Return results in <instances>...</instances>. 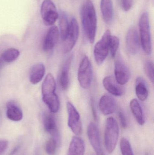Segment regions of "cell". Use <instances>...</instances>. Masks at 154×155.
<instances>
[{"label": "cell", "mask_w": 154, "mask_h": 155, "mask_svg": "<svg viewBox=\"0 0 154 155\" xmlns=\"http://www.w3.org/2000/svg\"><path fill=\"white\" fill-rule=\"evenodd\" d=\"M41 14L43 22L47 25L54 24L59 17L54 3L51 0H44L41 7Z\"/></svg>", "instance_id": "8992f818"}, {"label": "cell", "mask_w": 154, "mask_h": 155, "mask_svg": "<svg viewBox=\"0 0 154 155\" xmlns=\"http://www.w3.org/2000/svg\"><path fill=\"white\" fill-rule=\"evenodd\" d=\"M8 143L5 140L0 141V155L2 153L8 146Z\"/></svg>", "instance_id": "d6a6232c"}, {"label": "cell", "mask_w": 154, "mask_h": 155, "mask_svg": "<svg viewBox=\"0 0 154 155\" xmlns=\"http://www.w3.org/2000/svg\"><path fill=\"white\" fill-rule=\"evenodd\" d=\"M111 36L110 31L107 30L101 39L95 45L94 51V57L96 62L99 65L102 64L107 57Z\"/></svg>", "instance_id": "5b68a950"}, {"label": "cell", "mask_w": 154, "mask_h": 155, "mask_svg": "<svg viewBox=\"0 0 154 155\" xmlns=\"http://www.w3.org/2000/svg\"><path fill=\"white\" fill-rule=\"evenodd\" d=\"M99 109L105 115L114 113L117 108V104L114 97L105 94L101 97L99 101Z\"/></svg>", "instance_id": "7c38bea8"}, {"label": "cell", "mask_w": 154, "mask_h": 155, "mask_svg": "<svg viewBox=\"0 0 154 155\" xmlns=\"http://www.w3.org/2000/svg\"><path fill=\"white\" fill-rule=\"evenodd\" d=\"M42 101L47 105L52 113H57L59 110L60 101L56 93L42 96Z\"/></svg>", "instance_id": "cb8c5ba5"}, {"label": "cell", "mask_w": 154, "mask_h": 155, "mask_svg": "<svg viewBox=\"0 0 154 155\" xmlns=\"http://www.w3.org/2000/svg\"><path fill=\"white\" fill-rule=\"evenodd\" d=\"M6 107V116L10 120L14 122H18L22 119V111L14 101H11L8 102Z\"/></svg>", "instance_id": "ac0fdd59"}, {"label": "cell", "mask_w": 154, "mask_h": 155, "mask_svg": "<svg viewBox=\"0 0 154 155\" xmlns=\"http://www.w3.org/2000/svg\"><path fill=\"white\" fill-rule=\"evenodd\" d=\"M119 130L116 120L108 117L106 122L105 132V144L106 151L111 153L115 149L119 137Z\"/></svg>", "instance_id": "7a4b0ae2"}, {"label": "cell", "mask_w": 154, "mask_h": 155, "mask_svg": "<svg viewBox=\"0 0 154 155\" xmlns=\"http://www.w3.org/2000/svg\"><path fill=\"white\" fill-rule=\"evenodd\" d=\"M85 149V142L83 139L74 136L71 141L68 155H84Z\"/></svg>", "instance_id": "e0dca14e"}, {"label": "cell", "mask_w": 154, "mask_h": 155, "mask_svg": "<svg viewBox=\"0 0 154 155\" xmlns=\"http://www.w3.org/2000/svg\"><path fill=\"white\" fill-rule=\"evenodd\" d=\"M139 30L142 48L146 54H150L152 52V44L149 15L147 12L143 13L140 17Z\"/></svg>", "instance_id": "3957f363"}, {"label": "cell", "mask_w": 154, "mask_h": 155, "mask_svg": "<svg viewBox=\"0 0 154 155\" xmlns=\"http://www.w3.org/2000/svg\"><path fill=\"white\" fill-rule=\"evenodd\" d=\"M135 92L138 99L141 101H145L148 97L149 92L145 81L142 77L136 79L135 84Z\"/></svg>", "instance_id": "7402d4cb"}, {"label": "cell", "mask_w": 154, "mask_h": 155, "mask_svg": "<svg viewBox=\"0 0 154 155\" xmlns=\"http://www.w3.org/2000/svg\"><path fill=\"white\" fill-rule=\"evenodd\" d=\"M59 31L58 27L53 26L47 32L43 43V49L46 52L53 50L59 38Z\"/></svg>", "instance_id": "4fadbf2b"}, {"label": "cell", "mask_w": 154, "mask_h": 155, "mask_svg": "<svg viewBox=\"0 0 154 155\" xmlns=\"http://www.w3.org/2000/svg\"><path fill=\"white\" fill-rule=\"evenodd\" d=\"M100 8L105 22L109 24L112 22L114 16L113 2L112 0H101Z\"/></svg>", "instance_id": "ffe728a7"}, {"label": "cell", "mask_w": 154, "mask_h": 155, "mask_svg": "<svg viewBox=\"0 0 154 155\" xmlns=\"http://www.w3.org/2000/svg\"><path fill=\"white\" fill-rule=\"evenodd\" d=\"M79 26L76 18H73L69 23L68 31L64 41V52L65 53L71 51L75 46L78 38Z\"/></svg>", "instance_id": "ba28073f"}, {"label": "cell", "mask_w": 154, "mask_h": 155, "mask_svg": "<svg viewBox=\"0 0 154 155\" xmlns=\"http://www.w3.org/2000/svg\"><path fill=\"white\" fill-rule=\"evenodd\" d=\"M103 155H104V154H103Z\"/></svg>", "instance_id": "e575fe53"}, {"label": "cell", "mask_w": 154, "mask_h": 155, "mask_svg": "<svg viewBox=\"0 0 154 155\" xmlns=\"http://www.w3.org/2000/svg\"><path fill=\"white\" fill-rule=\"evenodd\" d=\"M57 141L53 138H50L46 144V151L49 155H53L56 152Z\"/></svg>", "instance_id": "f1b7e54d"}, {"label": "cell", "mask_w": 154, "mask_h": 155, "mask_svg": "<svg viewBox=\"0 0 154 155\" xmlns=\"http://www.w3.org/2000/svg\"><path fill=\"white\" fill-rule=\"evenodd\" d=\"M72 57H69L63 64L59 76V84L61 88L66 90L70 84L69 73Z\"/></svg>", "instance_id": "5bb4252c"}, {"label": "cell", "mask_w": 154, "mask_h": 155, "mask_svg": "<svg viewBox=\"0 0 154 155\" xmlns=\"http://www.w3.org/2000/svg\"><path fill=\"white\" fill-rule=\"evenodd\" d=\"M118 117L121 126L123 128H126L127 126V121L124 114L122 111H119L118 113Z\"/></svg>", "instance_id": "1f68e13d"}, {"label": "cell", "mask_w": 154, "mask_h": 155, "mask_svg": "<svg viewBox=\"0 0 154 155\" xmlns=\"http://www.w3.org/2000/svg\"><path fill=\"white\" fill-rule=\"evenodd\" d=\"M91 107H92V112H93L94 117H95V119H97V114H96V110H95V108H94V104H93V102H91Z\"/></svg>", "instance_id": "836d02e7"}, {"label": "cell", "mask_w": 154, "mask_h": 155, "mask_svg": "<svg viewBox=\"0 0 154 155\" xmlns=\"http://www.w3.org/2000/svg\"><path fill=\"white\" fill-rule=\"evenodd\" d=\"M67 107L68 114V125L75 135H80L82 133V125L79 113L70 102L67 103Z\"/></svg>", "instance_id": "52a82bcc"}, {"label": "cell", "mask_w": 154, "mask_h": 155, "mask_svg": "<svg viewBox=\"0 0 154 155\" xmlns=\"http://www.w3.org/2000/svg\"><path fill=\"white\" fill-rule=\"evenodd\" d=\"M130 108L134 117L138 124L140 125H143L145 123L143 109L137 99H133L130 103Z\"/></svg>", "instance_id": "603a6c76"}, {"label": "cell", "mask_w": 154, "mask_h": 155, "mask_svg": "<svg viewBox=\"0 0 154 155\" xmlns=\"http://www.w3.org/2000/svg\"><path fill=\"white\" fill-rule=\"evenodd\" d=\"M77 78L81 87L87 89L90 87L93 78V71L91 63L87 56H84L80 62L78 70Z\"/></svg>", "instance_id": "277c9868"}, {"label": "cell", "mask_w": 154, "mask_h": 155, "mask_svg": "<svg viewBox=\"0 0 154 155\" xmlns=\"http://www.w3.org/2000/svg\"><path fill=\"white\" fill-rule=\"evenodd\" d=\"M119 46V39L115 35H111L109 41V51L112 57L116 56Z\"/></svg>", "instance_id": "83f0119b"}, {"label": "cell", "mask_w": 154, "mask_h": 155, "mask_svg": "<svg viewBox=\"0 0 154 155\" xmlns=\"http://www.w3.org/2000/svg\"><path fill=\"white\" fill-rule=\"evenodd\" d=\"M115 74V80L121 85L125 84L130 79V72L129 69L120 58H118L116 61Z\"/></svg>", "instance_id": "30bf717a"}, {"label": "cell", "mask_w": 154, "mask_h": 155, "mask_svg": "<svg viewBox=\"0 0 154 155\" xmlns=\"http://www.w3.org/2000/svg\"><path fill=\"white\" fill-rule=\"evenodd\" d=\"M45 73L44 64H36L32 67L30 72V81L33 84L39 83L43 78Z\"/></svg>", "instance_id": "d6986e66"}, {"label": "cell", "mask_w": 154, "mask_h": 155, "mask_svg": "<svg viewBox=\"0 0 154 155\" xmlns=\"http://www.w3.org/2000/svg\"><path fill=\"white\" fill-rule=\"evenodd\" d=\"M56 83L55 78L52 74H49L46 76L42 87V96L49 95L55 93Z\"/></svg>", "instance_id": "44dd1931"}, {"label": "cell", "mask_w": 154, "mask_h": 155, "mask_svg": "<svg viewBox=\"0 0 154 155\" xmlns=\"http://www.w3.org/2000/svg\"><path fill=\"white\" fill-rule=\"evenodd\" d=\"M103 84L105 88L113 95L121 96L124 94L123 87L113 77H105L103 79Z\"/></svg>", "instance_id": "2e32d148"}, {"label": "cell", "mask_w": 154, "mask_h": 155, "mask_svg": "<svg viewBox=\"0 0 154 155\" xmlns=\"http://www.w3.org/2000/svg\"><path fill=\"white\" fill-rule=\"evenodd\" d=\"M81 19L83 31L89 41H95L97 28V17L94 4L91 0H86L81 10Z\"/></svg>", "instance_id": "6da1fadb"}, {"label": "cell", "mask_w": 154, "mask_h": 155, "mask_svg": "<svg viewBox=\"0 0 154 155\" xmlns=\"http://www.w3.org/2000/svg\"><path fill=\"white\" fill-rule=\"evenodd\" d=\"M43 121L45 130L58 142L59 138L58 130L54 117L51 114H45L43 116Z\"/></svg>", "instance_id": "9a60e30c"}, {"label": "cell", "mask_w": 154, "mask_h": 155, "mask_svg": "<svg viewBox=\"0 0 154 155\" xmlns=\"http://www.w3.org/2000/svg\"><path fill=\"white\" fill-rule=\"evenodd\" d=\"M126 45L129 53L135 55L140 49V39L137 30L132 27L128 30L126 38Z\"/></svg>", "instance_id": "8fae6325"}, {"label": "cell", "mask_w": 154, "mask_h": 155, "mask_svg": "<svg viewBox=\"0 0 154 155\" xmlns=\"http://www.w3.org/2000/svg\"><path fill=\"white\" fill-rule=\"evenodd\" d=\"M133 0H119V4L122 9L125 12L132 8Z\"/></svg>", "instance_id": "4dcf8cb0"}, {"label": "cell", "mask_w": 154, "mask_h": 155, "mask_svg": "<svg viewBox=\"0 0 154 155\" xmlns=\"http://www.w3.org/2000/svg\"><path fill=\"white\" fill-rule=\"evenodd\" d=\"M20 51L17 49L10 48L3 53L2 58L4 61L10 63L16 60L20 56Z\"/></svg>", "instance_id": "484cf974"}, {"label": "cell", "mask_w": 154, "mask_h": 155, "mask_svg": "<svg viewBox=\"0 0 154 155\" xmlns=\"http://www.w3.org/2000/svg\"><path fill=\"white\" fill-rule=\"evenodd\" d=\"M69 23L67 15L64 12L61 13L59 17L60 33L61 40L64 41L66 40L68 31Z\"/></svg>", "instance_id": "d4e9b609"}, {"label": "cell", "mask_w": 154, "mask_h": 155, "mask_svg": "<svg viewBox=\"0 0 154 155\" xmlns=\"http://www.w3.org/2000/svg\"><path fill=\"white\" fill-rule=\"evenodd\" d=\"M120 147L122 155H134L131 144L127 138L123 137L121 139Z\"/></svg>", "instance_id": "4316f807"}, {"label": "cell", "mask_w": 154, "mask_h": 155, "mask_svg": "<svg viewBox=\"0 0 154 155\" xmlns=\"http://www.w3.org/2000/svg\"><path fill=\"white\" fill-rule=\"evenodd\" d=\"M145 71L146 75L150 80L154 83V64L151 61H148L145 64Z\"/></svg>", "instance_id": "f546056e"}, {"label": "cell", "mask_w": 154, "mask_h": 155, "mask_svg": "<svg viewBox=\"0 0 154 155\" xmlns=\"http://www.w3.org/2000/svg\"><path fill=\"white\" fill-rule=\"evenodd\" d=\"M87 136L90 143L97 155L104 154L100 144L98 127L95 123H90L87 127Z\"/></svg>", "instance_id": "9c48e42d"}]
</instances>
